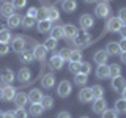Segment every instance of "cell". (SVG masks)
<instances>
[{
	"mask_svg": "<svg viewBox=\"0 0 126 118\" xmlns=\"http://www.w3.org/2000/svg\"><path fill=\"white\" fill-rule=\"evenodd\" d=\"M71 41H73L77 47H82V46H88V44H90V41H92V36H90L88 30H79L77 35H76L73 39H71Z\"/></svg>",
	"mask_w": 126,
	"mask_h": 118,
	"instance_id": "obj_1",
	"label": "cell"
},
{
	"mask_svg": "<svg viewBox=\"0 0 126 118\" xmlns=\"http://www.w3.org/2000/svg\"><path fill=\"white\" fill-rule=\"evenodd\" d=\"M125 24L121 22V19L118 17V16H112V17H109V21L107 24H106V30L107 31H112V33H120V30H121V27H123Z\"/></svg>",
	"mask_w": 126,
	"mask_h": 118,
	"instance_id": "obj_2",
	"label": "cell"
},
{
	"mask_svg": "<svg viewBox=\"0 0 126 118\" xmlns=\"http://www.w3.org/2000/svg\"><path fill=\"white\" fill-rule=\"evenodd\" d=\"M110 13H112V10H110L109 3H106V2H99L96 5V8H94V14H96V17H101V19L109 17Z\"/></svg>",
	"mask_w": 126,
	"mask_h": 118,
	"instance_id": "obj_3",
	"label": "cell"
},
{
	"mask_svg": "<svg viewBox=\"0 0 126 118\" xmlns=\"http://www.w3.org/2000/svg\"><path fill=\"white\" fill-rule=\"evenodd\" d=\"M71 91H73V85H71V82H68V80H62L57 87V93H58L60 98H68L71 94Z\"/></svg>",
	"mask_w": 126,
	"mask_h": 118,
	"instance_id": "obj_4",
	"label": "cell"
},
{
	"mask_svg": "<svg viewBox=\"0 0 126 118\" xmlns=\"http://www.w3.org/2000/svg\"><path fill=\"white\" fill-rule=\"evenodd\" d=\"M94 96L92 93V88H88V87H82L80 91H79V101L84 102V104H88V102H93Z\"/></svg>",
	"mask_w": 126,
	"mask_h": 118,
	"instance_id": "obj_5",
	"label": "cell"
},
{
	"mask_svg": "<svg viewBox=\"0 0 126 118\" xmlns=\"http://www.w3.org/2000/svg\"><path fill=\"white\" fill-rule=\"evenodd\" d=\"M16 88L13 85H5L2 88V99L3 101H6V102H10V101H14V98H16Z\"/></svg>",
	"mask_w": 126,
	"mask_h": 118,
	"instance_id": "obj_6",
	"label": "cell"
},
{
	"mask_svg": "<svg viewBox=\"0 0 126 118\" xmlns=\"http://www.w3.org/2000/svg\"><path fill=\"white\" fill-rule=\"evenodd\" d=\"M79 24H80L82 30H90L94 25V17L92 14H82L80 17H79Z\"/></svg>",
	"mask_w": 126,
	"mask_h": 118,
	"instance_id": "obj_7",
	"label": "cell"
},
{
	"mask_svg": "<svg viewBox=\"0 0 126 118\" xmlns=\"http://www.w3.org/2000/svg\"><path fill=\"white\" fill-rule=\"evenodd\" d=\"M14 77H16V74L13 73V69H10V68H3L0 71V80L6 85H10L11 82L14 80Z\"/></svg>",
	"mask_w": 126,
	"mask_h": 118,
	"instance_id": "obj_8",
	"label": "cell"
},
{
	"mask_svg": "<svg viewBox=\"0 0 126 118\" xmlns=\"http://www.w3.org/2000/svg\"><path fill=\"white\" fill-rule=\"evenodd\" d=\"M93 112L98 113V115H101L102 112H104L106 109H107V102H106L104 98H98V99H93V105H92Z\"/></svg>",
	"mask_w": 126,
	"mask_h": 118,
	"instance_id": "obj_9",
	"label": "cell"
},
{
	"mask_svg": "<svg viewBox=\"0 0 126 118\" xmlns=\"http://www.w3.org/2000/svg\"><path fill=\"white\" fill-rule=\"evenodd\" d=\"M11 49H13L14 52L22 54L24 50H25V39H24V36H16V38H13V43H11Z\"/></svg>",
	"mask_w": 126,
	"mask_h": 118,
	"instance_id": "obj_10",
	"label": "cell"
},
{
	"mask_svg": "<svg viewBox=\"0 0 126 118\" xmlns=\"http://www.w3.org/2000/svg\"><path fill=\"white\" fill-rule=\"evenodd\" d=\"M33 55H35V60L38 61H44L46 55H47V49L44 44H36L33 47Z\"/></svg>",
	"mask_w": 126,
	"mask_h": 118,
	"instance_id": "obj_11",
	"label": "cell"
},
{
	"mask_svg": "<svg viewBox=\"0 0 126 118\" xmlns=\"http://www.w3.org/2000/svg\"><path fill=\"white\" fill-rule=\"evenodd\" d=\"M29 102H32V104H39L41 102V99H43V91L41 90H38V88H33V90H30L29 91Z\"/></svg>",
	"mask_w": 126,
	"mask_h": 118,
	"instance_id": "obj_12",
	"label": "cell"
},
{
	"mask_svg": "<svg viewBox=\"0 0 126 118\" xmlns=\"http://www.w3.org/2000/svg\"><path fill=\"white\" fill-rule=\"evenodd\" d=\"M0 13H2L3 17H11L14 14V6L11 2H3L0 5Z\"/></svg>",
	"mask_w": 126,
	"mask_h": 118,
	"instance_id": "obj_13",
	"label": "cell"
},
{
	"mask_svg": "<svg viewBox=\"0 0 126 118\" xmlns=\"http://www.w3.org/2000/svg\"><path fill=\"white\" fill-rule=\"evenodd\" d=\"M106 52L109 54V57L112 55V57H120V54H121V49H120V44L118 43H115V41H110V43H107V47H106Z\"/></svg>",
	"mask_w": 126,
	"mask_h": 118,
	"instance_id": "obj_14",
	"label": "cell"
},
{
	"mask_svg": "<svg viewBox=\"0 0 126 118\" xmlns=\"http://www.w3.org/2000/svg\"><path fill=\"white\" fill-rule=\"evenodd\" d=\"M126 87V79L123 77H115V79H112V88H113V91H117V93H121L123 91V88Z\"/></svg>",
	"mask_w": 126,
	"mask_h": 118,
	"instance_id": "obj_15",
	"label": "cell"
},
{
	"mask_svg": "<svg viewBox=\"0 0 126 118\" xmlns=\"http://www.w3.org/2000/svg\"><path fill=\"white\" fill-rule=\"evenodd\" d=\"M93 58H94V61L98 63V66H99V65H107L109 54L106 52V50H98V52H94Z\"/></svg>",
	"mask_w": 126,
	"mask_h": 118,
	"instance_id": "obj_16",
	"label": "cell"
},
{
	"mask_svg": "<svg viewBox=\"0 0 126 118\" xmlns=\"http://www.w3.org/2000/svg\"><path fill=\"white\" fill-rule=\"evenodd\" d=\"M62 8L65 13H74L77 10V2L76 0H62Z\"/></svg>",
	"mask_w": 126,
	"mask_h": 118,
	"instance_id": "obj_17",
	"label": "cell"
},
{
	"mask_svg": "<svg viewBox=\"0 0 126 118\" xmlns=\"http://www.w3.org/2000/svg\"><path fill=\"white\" fill-rule=\"evenodd\" d=\"M63 63H65V60L60 57L58 54H55V55H52L50 57V61H49V66L52 69H62L63 68Z\"/></svg>",
	"mask_w": 126,
	"mask_h": 118,
	"instance_id": "obj_18",
	"label": "cell"
},
{
	"mask_svg": "<svg viewBox=\"0 0 126 118\" xmlns=\"http://www.w3.org/2000/svg\"><path fill=\"white\" fill-rule=\"evenodd\" d=\"M50 38L54 39H62L65 38V30H63V25H54L52 29H50Z\"/></svg>",
	"mask_w": 126,
	"mask_h": 118,
	"instance_id": "obj_19",
	"label": "cell"
},
{
	"mask_svg": "<svg viewBox=\"0 0 126 118\" xmlns=\"http://www.w3.org/2000/svg\"><path fill=\"white\" fill-rule=\"evenodd\" d=\"M22 19H24V16L14 13L11 17H8V27H10V29H17V27L22 24Z\"/></svg>",
	"mask_w": 126,
	"mask_h": 118,
	"instance_id": "obj_20",
	"label": "cell"
},
{
	"mask_svg": "<svg viewBox=\"0 0 126 118\" xmlns=\"http://www.w3.org/2000/svg\"><path fill=\"white\" fill-rule=\"evenodd\" d=\"M96 77L104 80V79H109L110 77V73H109V66L107 65H99L96 68Z\"/></svg>",
	"mask_w": 126,
	"mask_h": 118,
	"instance_id": "obj_21",
	"label": "cell"
},
{
	"mask_svg": "<svg viewBox=\"0 0 126 118\" xmlns=\"http://www.w3.org/2000/svg\"><path fill=\"white\" fill-rule=\"evenodd\" d=\"M63 30H65V38H68V39H73L79 31L76 29V25H73V24H65V25H63Z\"/></svg>",
	"mask_w": 126,
	"mask_h": 118,
	"instance_id": "obj_22",
	"label": "cell"
},
{
	"mask_svg": "<svg viewBox=\"0 0 126 118\" xmlns=\"http://www.w3.org/2000/svg\"><path fill=\"white\" fill-rule=\"evenodd\" d=\"M52 27L54 25L49 19H46V21H38V24H36V29H38L39 33H47V31H50Z\"/></svg>",
	"mask_w": 126,
	"mask_h": 118,
	"instance_id": "obj_23",
	"label": "cell"
},
{
	"mask_svg": "<svg viewBox=\"0 0 126 118\" xmlns=\"http://www.w3.org/2000/svg\"><path fill=\"white\" fill-rule=\"evenodd\" d=\"M41 85H43V88H46V90H50V88H52V87L55 85L54 74H46V76L41 79Z\"/></svg>",
	"mask_w": 126,
	"mask_h": 118,
	"instance_id": "obj_24",
	"label": "cell"
},
{
	"mask_svg": "<svg viewBox=\"0 0 126 118\" xmlns=\"http://www.w3.org/2000/svg\"><path fill=\"white\" fill-rule=\"evenodd\" d=\"M17 79L22 82V84L30 82V79H32V71H30L29 68H22L21 71H19V74H17Z\"/></svg>",
	"mask_w": 126,
	"mask_h": 118,
	"instance_id": "obj_25",
	"label": "cell"
},
{
	"mask_svg": "<svg viewBox=\"0 0 126 118\" xmlns=\"http://www.w3.org/2000/svg\"><path fill=\"white\" fill-rule=\"evenodd\" d=\"M29 102V96H27L25 93H17L14 98V104L17 105V107H24V105Z\"/></svg>",
	"mask_w": 126,
	"mask_h": 118,
	"instance_id": "obj_26",
	"label": "cell"
},
{
	"mask_svg": "<svg viewBox=\"0 0 126 118\" xmlns=\"http://www.w3.org/2000/svg\"><path fill=\"white\" fill-rule=\"evenodd\" d=\"M44 107L41 105V102L39 104H32L30 105V115H33V117H41L43 113H44Z\"/></svg>",
	"mask_w": 126,
	"mask_h": 118,
	"instance_id": "obj_27",
	"label": "cell"
},
{
	"mask_svg": "<svg viewBox=\"0 0 126 118\" xmlns=\"http://www.w3.org/2000/svg\"><path fill=\"white\" fill-rule=\"evenodd\" d=\"M109 73H110V79H115V77H120L121 76V66L113 63V65L109 66Z\"/></svg>",
	"mask_w": 126,
	"mask_h": 118,
	"instance_id": "obj_28",
	"label": "cell"
},
{
	"mask_svg": "<svg viewBox=\"0 0 126 118\" xmlns=\"http://www.w3.org/2000/svg\"><path fill=\"white\" fill-rule=\"evenodd\" d=\"M88 82V76H85V74L79 73V74H74V84L79 85V87H85V84Z\"/></svg>",
	"mask_w": 126,
	"mask_h": 118,
	"instance_id": "obj_29",
	"label": "cell"
},
{
	"mask_svg": "<svg viewBox=\"0 0 126 118\" xmlns=\"http://www.w3.org/2000/svg\"><path fill=\"white\" fill-rule=\"evenodd\" d=\"M115 112L117 113H126V99L120 98L115 101Z\"/></svg>",
	"mask_w": 126,
	"mask_h": 118,
	"instance_id": "obj_30",
	"label": "cell"
},
{
	"mask_svg": "<svg viewBox=\"0 0 126 118\" xmlns=\"http://www.w3.org/2000/svg\"><path fill=\"white\" fill-rule=\"evenodd\" d=\"M21 60L24 61V63H32L35 60V55H33V50H24V52L21 54Z\"/></svg>",
	"mask_w": 126,
	"mask_h": 118,
	"instance_id": "obj_31",
	"label": "cell"
},
{
	"mask_svg": "<svg viewBox=\"0 0 126 118\" xmlns=\"http://www.w3.org/2000/svg\"><path fill=\"white\" fill-rule=\"evenodd\" d=\"M47 17H49V8L41 6V8L36 11V19H38V21H46Z\"/></svg>",
	"mask_w": 126,
	"mask_h": 118,
	"instance_id": "obj_32",
	"label": "cell"
},
{
	"mask_svg": "<svg viewBox=\"0 0 126 118\" xmlns=\"http://www.w3.org/2000/svg\"><path fill=\"white\" fill-rule=\"evenodd\" d=\"M10 41H11V33H10V30L2 29V30H0V43H2V44H8Z\"/></svg>",
	"mask_w": 126,
	"mask_h": 118,
	"instance_id": "obj_33",
	"label": "cell"
},
{
	"mask_svg": "<svg viewBox=\"0 0 126 118\" xmlns=\"http://www.w3.org/2000/svg\"><path fill=\"white\" fill-rule=\"evenodd\" d=\"M47 19H49L50 22L58 21V19H60V11H58L55 6H50L49 8V17H47Z\"/></svg>",
	"mask_w": 126,
	"mask_h": 118,
	"instance_id": "obj_34",
	"label": "cell"
},
{
	"mask_svg": "<svg viewBox=\"0 0 126 118\" xmlns=\"http://www.w3.org/2000/svg\"><path fill=\"white\" fill-rule=\"evenodd\" d=\"M41 105L44 109H52L54 107V98L44 94V96H43V99H41Z\"/></svg>",
	"mask_w": 126,
	"mask_h": 118,
	"instance_id": "obj_35",
	"label": "cell"
},
{
	"mask_svg": "<svg viewBox=\"0 0 126 118\" xmlns=\"http://www.w3.org/2000/svg\"><path fill=\"white\" fill-rule=\"evenodd\" d=\"M35 25H36V19L29 17V16H24V19H22V27L24 29H32V27H35Z\"/></svg>",
	"mask_w": 126,
	"mask_h": 118,
	"instance_id": "obj_36",
	"label": "cell"
},
{
	"mask_svg": "<svg viewBox=\"0 0 126 118\" xmlns=\"http://www.w3.org/2000/svg\"><path fill=\"white\" fill-rule=\"evenodd\" d=\"M92 93H93L94 99L102 98V96H104V88H102L101 85H93V87H92Z\"/></svg>",
	"mask_w": 126,
	"mask_h": 118,
	"instance_id": "obj_37",
	"label": "cell"
},
{
	"mask_svg": "<svg viewBox=\"0 0 126 118\" xmlns=\"http://www.w3.org/2000/svg\"><path fill=\"white\" fill-rule=\"evenodd\" d=\"M69 61H73V63H76V61H82V52H80V49L71 50V57H69Z\"/></svg>",
	"mask_w": 126,
	"mask_h": 118,
	"instance_id": "obj_38",
	"label": "cell"
},
{
	"mask_svg": "<svg viewBox=\"0 0 126 118\" xmlns=\"http://www.w3.org/2000/svg\"><path fill=\"white\" fill-rule=\"evenodd\" d=\"M101 118H118V113L113 109H106L104 112L101 113Z\"/></svg>",
	"mask_w": 126,
	"mask_h": 118,
	"instance_id": "obj_39",
	"label": "cell"
},
{
	"mask_svg": "<svg viewBox=\"0 0 126 118\" xmlns=\"http://www.w3.org/2000/svg\"><path fill=\"white\" fill-rule=\"evenodd\" d=\"M80 65H82V61H76V63L69 61V71L73 74H79L80 73Z\"/></svg>",
	"mask_w": 126,
	"mask_h": 118,
	"instance_id": "obj_40",
	"label": "cell"
},
{
	"mask_svg": "<svg viewBox=\"0 0 126 118\" xmlns=\"http://www.w3.org/2000/svg\"><path fill=\"white\" fill-rule=\"evenodd\" d=\"M80 73L85 74V76H88V74L92 73V65H90L88 61H82V65H80Z\"/></svg>",
	"mask_w": 126,
	"mask_h": 118,
	"instance_id": "obj_41",
	"label": "cell"
},
{
	"mask_svg": "<svg viewBox=\"0 0 126 118\" xmlns=\"http://www.w3.org/2000/svg\"><path fill=\"white\" fill-rule=\"evenodd\" d=\"M27 115L29 113H27V110L24 107H17L14 110V118H27Z\"/></svg>",
	"mask_w": 126,
	"mask_h": 118,
	"instance_id": "obj_42",
	"label": "cell"
},
{
	"mask_svg": "<svg viewBox=\"0 0 126 118\" xmlns=\"http://www.w3.org/2000/svg\"><path fill=\"white\" fill-rule=\"evenodd\" d=\"M44 46H46V49H47V50H54L55 47H57V39H54V38H47Z\"/></svg>",
	"mask_w": 126,
	"mask_h": 118,
	"instance_id": "obj_43",
	"label": "cell"
},
{
	"mask_svg": "<svg viewBox=\"0 0 126 118\" xmlns=\"http://www.w3.org/2000/svg\"><path fill=\"white\" fill-rule=\"evenodd\" d=\"M58 55H60V57H62L65 61L69 60V57H71V49H68V47H63L60 52H58Z\"/></svg>",
	"mask_w": 126,
	"mask_h": 118,
	"instance_id": "obj_44",
	"label": "cell"
},
{
	"mask_svg": "<svg viewBox=\"0 0 126 118\" xmlns=\"http://www.w3.org/2000/svg\"><path fill=\"white\" fill-rule=\"evenodd\" d=\"M11 3L14 8H24L27 5V0H11Z\"/></svg>",
	"mask_w": 126,
	"mask_h": 118,
	"instance_id": "obj_45",
	"label": "cell"
},
{
	"mask_svg": "<svg viewBox=\"0 0 126 118\" xmlns=\"http://www.w3.org/2000/svg\"><path fill=\"white\" fill-rule=\"evenodd\" d=\"M10 49H11V47L8 46V44H2V43H0V57L6 55L8 52H10Z\"/></svg>",
	"mask_w": 126,
	"mask_h": 118,
	"instance_id": "obj_46",
	"label": "cell"
},
{
	"mask_svg": "<svg viewBox=\"0 0 126 118\" xmlns=\"http://www.w3.org/2000/svg\"><path fill=\"white\" fill-rule=\"evenodd\" d=\"M118 17L121 19L123 24H126V8H120V11H118Z\"/></svg>",
	"mask_w": 126,
	"mask_h": 118,
	"instance_id": "obj_47",
	"label": "cell"
},
{
	"mask_svg": "<svg viewBox=\"0 0 126 118\" xmlns=\"http://www.w3.org/2000/svg\"><path fill=\"white\" fill-rule=\"evenodd\" d=\"M36 8H30L29 11H27V16H29V17H33V19H36Z\"/></svg>",
	"mask_w": 126,
	"mask_h": 118,
	"instance_id": "obj_48",
	"label": "cell"
},
{
	"mask_svg": "<svg viewBox=\"0 0 126 118\" xmlns=\"http://www.w3.org/2000/svg\"><path fill=\"white\" fill-rule=\"evenodd\" d=\"M57 118H71V113L66 112V110H63V112H58Z\"/></svg>",
	"mask_w": 126,
	"mask_h": 118,
	"instance_id": "obj_49",
	"label": "cell"
},
{
	"mask_svg": "<svg viewBox=\"0 0 126 118\" xmlns=\"http://www.w3.org/2000/svg\"><path fill=\"white\" fill-rule=\"evenodd\" d=\"M2 117L3 118H14V112H13V110H6V112L2 113Z\"/></svg>",
	"mask_w": 126,
	"mask_h": 118,
	"instance_id": "obj_50",
	"label": "cell"
},
{
	"mask_svg": "<svg viewBox=\"0 0 126 118\" xmlns=\"http://www.w3.org/2000/svg\"><path fill=\"white\" fill-rule=\"evenodd\" d=\"M118 44H120L121 52H126V39H125V38H121V41H118Z\"/></svg>",
	"mask_w": 126,
	"mask_h": 118,
	"instance_id": "obj_51",
	"label": "cell"
},
{
	"mask_svg": "<svg viewBox=\"0 0 126 118\" xmlns=\"http://www.w3.org/2000/svg\"><path fill=\"white\" fill-rule=\"evenodd\" d=\"M120 35H121V38H125L126 39V24L123 27H121V30H120Z\"/></svg>",
	"mask_w": 126,
	"mask_h": 118,
	"instance_id": "obj_52",
	"label": "cell"
},
{
	"mask_svg": "<svg viewBox=\"0 0 126 118\" xmlns=\"http://www.w3.org/2000/svg\"><path fill=\"white\" fill-rule=\"evenodd\" d=\"M120 58H121V61L126 65V52H121V54H120Z\"/></svg>",
	"mask_w": 126,
	"mask_h": 118,
	"instance_id": "obj_53",
	"label": "cell"
},
{
	"mask_svg": "<svg viewBox=\"0 0 126 118\" xmlns=\"http://www.w3.org/2000/svg\"><path fill=\"white\" fill-rule=\"evenodd\" d=\"M121 98H125V99H126V87L123 88V91H121Z\"/></svg>",
	"mask_w": 126,
	"mask_h": 118,
	"instance_id": "obj_54",
	"label": "cell"
},
{
	"mask_svg": "<svg viewBox=\"0 0 126 118\" xmlns=\"http://www.w3.org/2000/svg\"><path fill=\"white\" fill-rule=\"evenodd\" d=\"M85 2H87V3H96L98 0H85Z\"/></svg>",
	"mask_w": 126,
	"mask_h": 118,
	"instance_id": "obj_55",
	"label": "cell"
},
{
	"mask_svg": "<svg viewBox=\"0 0 126 118\" xmlns=\"http://www.w3.org/2000/svg\"><path fill=\"white\" fill-rule=\"evenodd\" d=\"M102 2H106V3H109V2H112V0H102Z\"/></svg>",
	"mask_w": 126,
	"mask_h": 118,
	"instance_id": "obj_56",
	"label": "cell"
},
{
	"mask_svg": "<svg viewBox=\"0 0 126 118\" xmlns=\"http://www.w3.org/2000/svg\"><path fill=\"white\" fill-rule=\"evenodd\" d=\"M0 99H2V88H0Z\"/></svg>",
	"mask_w": 126,
	"mask_h": 118,
	"instance_id": "obj_57",
	"label": "cell"
},
{
	"mask_svg": "<svg viewBox=\"0 0 126 118\" xmlns=\"http://www.w3.org/2000/svg\"><path fill=\"white\" fill-rule=\"evenodd\" d=\"M80 118H88V117H80Z\"/></svg>",
	"mask_w": 126,
	"mask_h": 118,
	"instance_id": "obj_58",
	"label": "cell"
},
{
	"mask_svg": "<svg viewBox=\"0 0 126 118\" xmlns=\"http://www.w3.org/2000/svg\"><path fill=\"white\" fill-rule=\"evenodd\" d=\"M0 118H3V117H2V113H0Z\"/></svg>",
	"mask_w": 126,
	"mask_h": 118,
	"instance_id": "obj_59",
	"label": "cell"
}]
</instances>
